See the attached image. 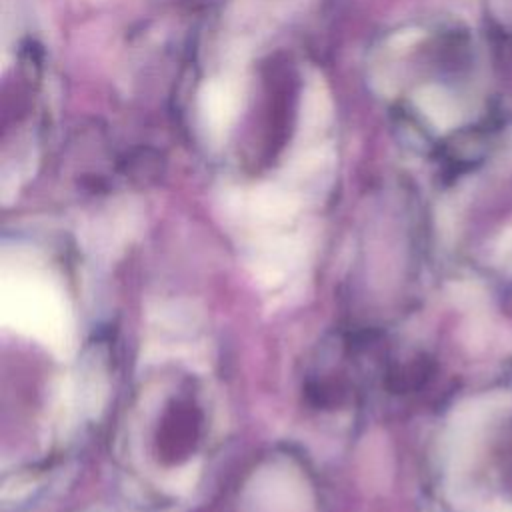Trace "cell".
I'll use <instances>...</instances> for the list:
<instances>
[{"mask_svg":"<svg viewBox=\"0 0 512 512\" xmlns=\"http://www.w3.org/2000/svg\"><path fill=\"white\" fill-rule=\"evenodd\" d=\"M238 110V86L228 78H214L200 92L202 124L212 138H220L230 128Z\"/></svg>","mask_w":512,"mask_h":512,"instance_id":"cell-1","label":"cell"},{"mask_svg":"<svg viewBox=\"0 0 512 512\" xmlns=\"http://www.w3.org/2000/svg\"><path fill=\"white\" fill-rule=\"evenodd\" d=\"M506 512H512V510H506Z\"/></svg>","mask_w":512,"mask_h":512,"instance_id":"cell-2","label":"cell"}]
</instances>
